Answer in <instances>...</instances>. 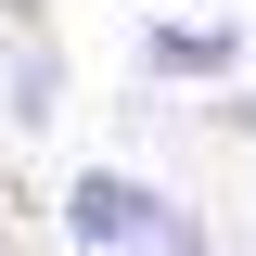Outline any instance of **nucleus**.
Masks as SVG:
<instances>
[{
  "label": "nucleus",
  "mask_w": 256,
  "mask_h": 256,
  "mask_svg": "<svg viewBox=\"0 0 256 256\" xmlns=\"http://www.w3.org/2000/svg\"><path fill=\"white\" fill-rule=\"evenodd\" d=\"M154 256H218V244H205L192 218H166V230H154Z\"/></svg>",
  "instance_id": "nucleus-3"
},
{
  "label": "nucleus",
  "mask_w": 256,
  "mask_h": 256,
  "mask_svg": "<svg viewBox=\"0 0 256 256\" xmlns=\"http://www.w3.org/2000/svg\"><path fill=\"white\" fill-rule=\"evenodd\" d=\"M244 116H256V102H244Z\"/></svg>",
  "instance_id": "nucleus-4"
},
{
  "label": "nucleus",
  "mask_w": 256,
  "mask_h": 256,
  "mask_svg": "<svg viewBox=\"0 0 256 256\" xmlns=\"http://www.w3.org/2000/svg\"><path fill=\"white\" fill-rule=\"evenodd\" d=\"M180 218L154 180H128V166H77L64 180V244L77 256H154V230Z\"/></svg>",
  "instance_id": "nucleus-1"
},
{
  "label": "nucleus",
  "mask_w": 256,
  "mask_h": 256,
  "mask_svg": "<svg viewBox=\"0 0 256 256\" xmlns=\"http://www.w3.org/2000/svg\"><path fill=\"white\" fill-rule=\"evenodd\" d=\"M230 52H244L230 26H154V38H141L154 77H230Z\"/></svg>",
  "instance_id": "nucleus-2"
}]
</instances>
